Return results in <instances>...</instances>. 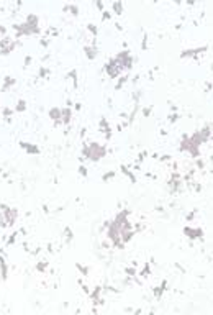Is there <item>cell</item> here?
<instances>
[{
  "mask_svg": "<svg viewBox=\"0 0 213 315\" xmlns=\"http://www.w3.org/2000/svg\"><path fill=\"white\" fill-rule=\"evenodd\" d=\"M205 143L200 131H194L192 135H184L182 141H180V151H188L192 158L200 156V144Z\"/></svg>",
  "mask_w": 213,
  "mask_h": 315,
  "instance_id": "obj_1",
  "label": "cell"
},
{
  "mask_svg": "<svg viewBox=\"0 0 213 315\" xmlns=\"http://www.w3.org/2000/svg\"><path fill=\"white\" fill-rule=\"evenodd\" d=\"M105 153H107V146H103V144H100V143H95V141L85 143L84 148H82V154L90 161H98L100 158L105 156Z\"/></svg>",
  "mask_w": 213,
  "mask_h": 315,
  "instance_id": "obj_2",
  "label": "cell"
},
{
  "mask_svg": "<svg viewBox=\"0 0 213 315\" xmlns=\"http://www.w3.org/2000/svg\"><path fill=\"white\" fill-rule=\"evenodd\" d=\"M17 30V33L22 36V35H31V33H38L39 31V20L36 15H28L25 23L22 25H15L13 26Z\"/></svg>",
  "mask_w": 213,
  "mask_h": 315,
  "instance_id": "obj_3",
  "label": "cell"
},
{
  "mask_svg": "<svg viewBox=\"0 0 213 315\" xmlns=\"http://www.w3.org/2000/svg\"><path fill=\"white\" fill-rule=\"evenodd\" d=\"M115 59L118 61V64L121 66V69H131V66H133V58H131L130 51H120L118 54L115 56Z\"/></svg>",
  "mask_w": 213,
  "mask_h": 315,
  "instance_id": "obj_4",
  "label": "cell"
},
{
  "mask_svg": "<svg viewBox=\"0 0 213 315\" xmlns=\"http://www.w3.org/2000/svg\"><path fill=\"white\" fill-rule=\"evenodd\" d=\"M105 71H107V74L110 76V77H118L120 76V72H121L123 69H121V66L118 64V61L115 59V56L111 59H108L107 61V64H105Z\"/></svg>",
  "mask_w": 213,
  "mask_h": 315,
  "instance_id": "obj_5",
  "label": "cell"
},
{
  "mask_svg": "<svg viewBox=\"0 0 213 315\" xmlns=\"http://www.w3.org/2000/svg\"><path fill=\"white\" fill-rule=\"evenodd\" d=\"M184 233L192 238V240H195V238H202L203 236V230L202 228H192V227H185L184 228Z\"/></svg>",
  "mask_w": 213,
  "mask_h": 315,
  "instance_id": "obj_6",
  "label": "cell"
},
{
  "mask_svg": "<svg viewBox=\"0 0 213 315\" xmlns=\"http://www.w3.org/2000/svg\"><path fill=\"white\" fill-rule=\"evenodd\" d=\"M200 51H207V46H202V48H197V49H185L180 52V58H188V56H197Z\"/></svg>",
  "mask_w": 213,
  "mask_h": 315,
  "instance_id": "obj_7",
  "label": "cell"
},
{
  "mask_svg": "<svg viewBox=\"0 0 213 315\" xmlns=\"http://www.w3.org/2000/svg\"><path fill=\"white\" fill-rule=\"evenodd\" d=\"M20 144H22L23 149H26L28 153H31V154H38V153H39V148L35 146L33 143H26V141H22Z\"/></svg>",
  "mask_w": 213,
  "mask_h": 315,
  "instance_id": "obj_8",
  "label": "cell"
},
{
  "mask_svg": "<svg viewBox=\"0 0 213 315\" xmlns=\"http://www.w3.org/2000/svg\"><path fill=\"white\" fill-rule=\"evenodd\" d=\"M71 115H72V112H71L69 107L61 108V123H69L71 122Z\"/></svg>",
  "mask_w": 213,
  "mask_h": 315,
  "instance_id": "obj_9",
  "label": "cell"
},
{
  "mask_svg": "<svg viewBox=\"0 0 213 315\" xmlns=\"http://www.w3.org/2000/svg\"><path fill=\"white\" fill-rule=\"evenodd\" d=\"M49 117L54 120V122L61 123V108H59V107H53L49 110Z\"/></svg>",
  "mask_w": 213,
  "mask_h": 315,
  "instance_id": "obj_10",
  "label": "cell"
},
{
  "mask_svg": "<svg viewBox=\"0 0 213 315\" xmlns=\"http://www.w3.org/2000/svg\"><path fill=\"white\" fill-rule=\"evenodd\" d=\"M100 128H102V130H105L103 133L107 135V138H110V136H111V131H110V127H108V122H107L105 118L100 120Z\"/></svg>",
  "mask_w": 213,
  "mask_h": 315,
  "instance_id": "obj_11",
  "label": "cell"
},
{
  "mask_svg": "<svg viewBox=\"0 0 213 315\" xmlns=\"http://www.w3.org/2000/svg\"><path fill=\"white\" fill-rule=\"evenodd\" d=\"M84 49H85V52H87V58H90V59H94L95 54H97V48H95V46H85Z\"/></svg>",
  "mask_w": 213,
  "mask_h": 315,
  "instance_id": "obj_12",
  "label": "cell"
},
{
  "mask_svg": "<svg viewBox=\"0 0 213 315\" xmlns=\"http://www.w3.org/2000/svg\"><path fill=\"white\" fill-rule=\"evenodd\" d=\"M13 84H15V79L12 77V76H7V77H5V80H3L2 90H7V89H8L10 86H13Z\"/></svg>",
  "mask_w": 213,
  "mask_h": 315,
  "instance_id": "obj_13",
  "label": "cell"
},
{
  "mask_svg": "<svg viewBox=\"0 0 213 315\" xmlns=\"http://www.w3.org/2000/svg\"><path fill=\"white\" fill-rule=\"evenodd\" d=\"M64 10H71L72 15H77V13H79L77 5H74V3H67V5H64Z\"/></svg>",
  "mask_w": 213,
  "mask_h": 315,
  "instance_id": "obj_14",
  "label": "cell"
},
{
  "mask_svg": "<svg viewBox=\"0 0 213 315\" xmlns=\"http://www.w3.org/2000/svg\"><path fill=\"white\" fill-rule=\"evenodd\" d=\"M26 108V102L23 99H20L18 100V103H17V107H15V110H18V112H23Z\"/></svg>",
  "mask_w": 213,
  "mask_h": 315,
  "instance_id": "obj_15",
  "label": "cell"
},
{
  "mask_svg": "<svg viewBox=\"0 0 213 315\" xmlns=\"http://www.w3.org/2000/svg\"><path fill=\"white\" fill-rule=\"evenodd\" d=\"M121 171H123V172H125V174H126L128 177H130V179L133 181V182H136V177L133 176V172H131V171H128V168H126V166H121Z\"/></svg>",
  "mask_w": 213,
  "mask_h": 315,
  "instance_id": "obj_16",
  "label": "cell"
},
{
  "mask_svg": "<svg viewBox=\"0 0 213 315\" xmlns=\"http://www.w3.org/2000/svg\"><path fill=\"white\" fill-rule=\"evenodd\" d=\"M113 10L116 12V13H121V10H123V3L121 2H113Z\"/></svg>",
  "mask_w": 213,
  "mask_h": 315,
  "instance_id": "obj_17",
  "label": "cell"
},
{
  "mask_svg": "<svg viewBox=\"0 0 213 315\" xmlns=\"http://www.w3.org/2000/svg\"><path fill=\"white\" fill-rule=\"evenodd\" d=\"M115 176V171H108L107 174H103V181H107V179H111V177Z\"/></svg>",
  "mask_w": 213,
  "mask_h": 315,
  "instance_id": "obj_18",
  "label": "cell"
},
{
  "mask_svg": "<svg viewBox=\"0 0 213 315\" xmlns=\"http://www.w3.org/2000/svg\"><path fill=\"white\" fill-rule=\"evenodd\" d=\"M126 80H128V77H126V76H125V77H121V79H120V82L116 84V89H120V87H121L125 82H126Z\"/></svg>",
  "mask_w": 213,
  "mask_h": 315,
  "instance_id": "obj_19",
  "label": "cell"
},
{
  "mask_svg": "<svg viewBox=\"0 0 213 315\" xmlns=\"http://www.w3.org/2000/svg\"><path fill=\"white\" fill-rule=\"evenodd\" d=\"M12 113H13V110H12V108H3V115H5V117H10Z\"/></svg>",
  "mask_w": 213,
  "mask_h": 315,
  "instance_id": "obj_20",
  "label": "cell"
},
{
  "mask_svg": "<svg viewBox=\"0 0 213 315\" xmlns=\"http://www.w3.org/2000/svg\"><path fill=\"white\" fill-rule=\"evenodd\" d=\"M179 118V115L177 113H172V115H169V122H175V120Z\"/></svg>",
  "mask_w": 213,
  "mask_h": 315,
  "instance_id": "obj_21",
  "label": "cell"
},
{
  "mask_svg": "<svg viewBox=\"0 0 213 315\" xmlns=\"http://www.w3.org/2000/svg\"><path fill=\"white\" fill-rule=\"evenodd\" d=\"M102 17H103V20H105V18H110V17H111V15H110V12H107V10H103V12H102Z\"/></svg>",
  "mask_w": 213,
  "mask_h": 315,
  "instance_id": "obj_22",
  "label": "cell"
},
{
  "mask_svg": "<svg viewBox=\"0 0 213 315\" xmlns=\"http://www.w3.org/2000/svg\"><path fill=\"white\" fill-rule=\"evenodd\" d=\"M79 172H80L82 176H87V169L84 168V166H80V168H79Z\"/></svg>",
  "mask_w": 213,
  "mask_h": 315,
  "instance_id": "obj_23",
  "label": "cell"
},
{
  "mask_svg": "<svg viewBox=\"0 0 213 315\" xmlns=\"http://www.w3.org/2000/svg\"><path fill=\"white\" fill-rule=\"evenodd\" d=\"M89 30H90L94 35H97V26H95V25H89Z\"/></svg>",
  "mask_w": 213,
  "mask_h": 315,
  "instance_id": "obj_24",
  "label": "cell"
},
{
  "mask_svg": "<svg viewBox=\"0 0 213 315\" xmlns=\"http://www.w3.org/2000/svg\"><path fill=\"white\" fill-rule=\"evenodd\" d=\"M149 112H151V108H146V110H143V113L144 115H149Z\"/></svg>",
  "mask_w": 213,
  "mask_h": 315,
  "instance_id": "obj_25",
  "label": "cell"
},
{
  "mask_svg": "<svg viewBox=\"0 0 213 315\" xmlns=\"http://www.w3.org/2000/svg\"><path fill=\"white\" fill-rule=\"evenodd\" d=\"M0 33H5V28H3L2 25H0Z\"/></svg>",
  "mask_w": 213,
  "mask_h": 315,
  "instance_id": "obj_26",
  "label": "cell"
}]
</instances>
